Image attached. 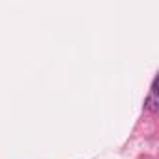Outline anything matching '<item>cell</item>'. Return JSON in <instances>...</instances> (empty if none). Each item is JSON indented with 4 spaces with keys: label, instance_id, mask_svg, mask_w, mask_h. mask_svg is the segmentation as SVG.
Returning <instances> with one entry per match:
<instances>
[{
    "label": "cell",
    "instance_id": "obj_1",
    "mask_svg": "<svg viewBox=\"0 0 159 159\" xmlns=\"http://www.w3.org/2000/svg\"><path fill=\"white\" fill-rule=\"evenodd\" d=\"M146 107L150 109V111H157V99H155V96H150L148 99H146Z\"/></svg>",
    "mask_w": 159,
    "mask_h": 159
}]
</instances>
